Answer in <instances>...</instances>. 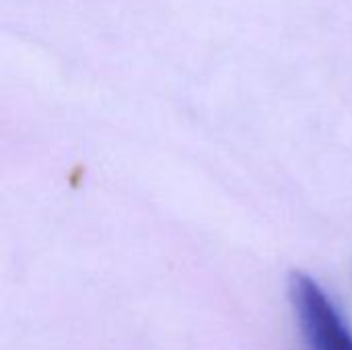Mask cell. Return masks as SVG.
Instances as JSON below:
<instances>
[{"label":"cell","instance_id":"obj_1","mask_svg":"<svg viewBox=\"0 0 352 350\" xmlns=\"http://www.w3.org/2000/svg\"><path fill=\"white\" fill-rule=\"evenodd\" d=\"M289 299L307 350H352L351 328L318 281L293 272Z\"/></svg>","mask_w":352,"mask_h":350}]
</instances>
